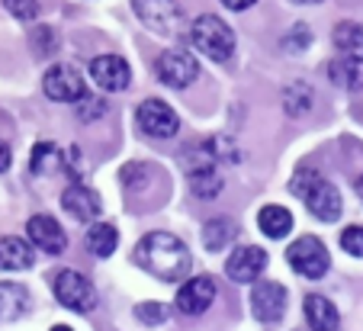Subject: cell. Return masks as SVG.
<instances>
[{
	"instance_id": "1",
	"label": "cell",
	"mask_w": 363,
	"mask_h": 331,
	"mask_svg": "<svg viewBox=\"0 0 363 331\" xmlns=\"http://www.w3.org/2000/svg\"><path fill=\"white\" fill-rule=\"evenodd\" d=\"M135 264L145 270V274L158 276V280L177 283V280H184V276L190 274L193 257H190L186 245L180 242L177 235L151 232L135 245Z\"/></svg>"
},
{
	"instance_id": "2",
	"label": "cell",
	"mask_w": 363,
	"mask_h": 331,
	"mask_svg": "<svg viewBox=\"0 0 363 331\" xmlns=\"http://www.w3.org/2000/svg\"><path fill=\"white\" fill-rule=\"evenodd\" d=\"M293 193L302 196L306 209L315 219L322 222H337L341 215V193H337V186L331 180H325L322 174H299L293 180Z\"/></svg>"
},
{
	"instance_id": "3",
	"label": "cell",
	"mask_w": 363,
	"mask_h": 331,
	"mask_svg": "<svg viewBox=\"0 0 363 331\" xmlns=\"http://www.w3.org/2000/svg\"><path fill=\"white\" fill-rule=\"evenodd\" d=\"M190 35H193V45H196L206 58H213V62H228V58H232L235 33L225 20H219V16H213V13L199 16V20L193 23Z\"/></svg>"
},
{
	"instance_id": "4",
	"label": "cell",
	"mask_w": 363,
	"mask_h": 331,
	"mask_svg": "<svg viewBox=\"0 0 363 331\" xmlns=\"http://www.w3.org/2000/svg\"><path fill=\"white\" fill-rule=\"evenodd\" d=\"M52 290H55L58 303L71 312H90L96 305L94 283L84 274H77V270H58V274H52Z\"/></svg>"
},
{
	"instance_id": "5",
	"label": "cell",
	"mask_w": 363,
	"mask_h": 331,
	"mask_svg": "<svg viewBox=\"0 0 363 331\" xmlns=\"http://www.w3.org/2000/svg\"><path fill=\"white\" fill-rule=\"evenodd\" d=\"M286 261H289V267H293L299 276H306V280H322L331 267L328 251H325V245L318 242L315 235H306V238L289 245Z\"/></svg>"
},
{
	"instance_id": "6",
	"label": "cell",
	"mask_w": 363,
	"mask_h": 331,
	"mask_svg": "<svg viewBox=\"0 0 363 331\" xmlns=\"http://www.w3.org/2000/svg\"><path fill=\"white\" fill-rule=\"evenodd\" d=\"M42 87H45L48 100H58V103H77L81 97H87V84H84L81 71L71 64H52L45 71Z\"/></svg>"
},
{
	"instance_id": "7",
	"label": "cell",
	"mask_w": 363,
	"mask_h": 331,
	"mask_svg": "<svg viewBox=\"0 0 363 331\" xmlns=\"http://www.w3.org/2000/svg\"><path fill=\"white\" fill-rule=\"evenodd\" d=\"M135 123L148 138H171L180 129V116L164 100H145L135 113Z\"/></svg>"
},
{
	"instance_id": "8",
	"label": "cell",
	"mask_w": 363,
	"mask_h": 331,
	"mask_svg": "<svg viewBox=\"0 0 363 331\" xmlns=\"http://www.w3.org/2000/svg\"><path fill=\"white\" fill-rule=\"evenodd\" d=\"M196 74H199L196 58H193L190 52H184V49H171V52H164V55L158 58V77L174 90L190 87V84L196 81Z\"/></svg>"
},
{
	"instance_id": "9",
	"label": "cell",
	"mask_w": 363,
	"mask_h": 331,
	"mask_svg": "<svg viewBox=\"0 0 363 331\" xmlns=\"http://www.w3.org/2000/svg\"><path fill=\"white\" fill-rule=\"evenodd\" d=\"M251 309L261 322H280L286 312V286L274 280H261L251 290Z\"/></svg>"
},
{
	"instance_id": "10",
	"label": "cell",
	"mask_w": 363,
	"mask_h": 331,
	"mask_svg": "<svg viewBox=\"0 0 363 331\" xmlns=\"http://www.w3.org/2000/svg\"><path fill=\"white\" fill-rule=\"evenodd\" d=\"M90 77H94V84L100 90H125L132 81V71L129 64H125V58L119 55H100L90 62Z\"/></svg>"
},
{
	"instance_id": "11",
	"label": "cell",
	"mask_w": 363,
	"mask_h": 331,
	"mask_svg": "<svg viewBox=\"0 0 363 331\" xmlns=\"http://www.w3.org/2000/svg\"><path fill=\"white\" fill-rule=\"evenodd\" d=\"M213 299H216L213 276H193V280H186L184 286H180L177 309L184 312V315H203V312L213 305Z\"/></svg>"
},
{
	"instance_id": "12",
	"label": "cell",
	"mask_w": 363,
	"mask_h": 331,
	"mask_svg": "<svg viewBox=\"0 0 363 331\" xmlns=\"http://www.w3.org/2000/svg\"><path fill=\"white\" fill-rule=\"evenodd\" d=\"M26 232H29V242H33L39 251L65 254V248H68V235H65V228L58 225L52 215H33Z\"/></svg>"
},
{
	"instance_id": "13",
	"label": "cell",
	"mask_w": 363,
	"mask_h": 331,
	"mask_svg": "<svg viewBox=\"0 0 363 331\" xmlns=\"http://www.w3.org/2000/svg\"><path fill=\"white\" fill-rule=\"evenodd\" d=\"M267 267V251L264 248H238L225 261V274L232 283H254Z\"/></svg>"
},
{
	"instance_id": "14",
	"label": "cell",
	"mask_w": 363,
	"mask_h": 331,
	"mask_svg": "<svg viewBox=\"0 0 363 331\" xmlns=\"http://www.w3.org/2000/svg\"><path fill=\"white\" fill-rule=\"evenodd\" d=\"M62 206H65V213H68L71 219H77V222H94L96 215L103 213L100 196H96L90 186H84V184H71L68 190H65Z\"/></svg>"
},
{
	"instance_id": "15",
	"label": "cell",
	"mask_w": 363,
	"mask_h": 331,
	"mask_svg": "<svg viewBox=\"0 0 363 331\" xmlns=\"http://www.w3.org/2000/svg\"><path fill=\"white\" fill-rule=\"evenodd\" d=\"M138 10V16L145 20V26L155 33H174L180 20V10L174 7L171 0H132Z\"/></svg>"
},
{
	"instance_id": "16",
	"label": "cell",
	"mask_w": 363,
	"mask_h": 331,
	"mask_svg": "<svg viewBox=\"0 0 363 331\" xmlns=\"http://www.w3.org/2000/svg\"><path fill=\"white\" fill-rule=\"evenodd\" d=\"M190 186H193V193L203 196V200H209V196H216L222 190V177H219V171H216V164H213L209 148H203V164L190 167Z\"/></svg>"
},
{
	"instance_id": "17",
	"label": "cell",
	"mask_w": 363,
	"mask_h": 331,
	"mask_svg": "<svg viewBox=\"0 0 363 331\" xmlns=\"http://www.w3.org/2000/svg\"><path fill=\"white\" fill-rule=\"evenodd\" d=\"M29 312V293L16 283H0V322H16Z\"/></svg>"
},
{
	"instance_id": "18",
	"label": "cell",
	"mask_w": 363,
	"mask_h": 331,
	"mask_svg": "<svg viewBox=\"0 0 363 331\" xmlns=\"http://www.w3.org/2000/svg\"><path fill=\"white\" fill-rule=\"evenodd\" d=\"M84 245H87L90 254L110 257L113 251H116V245H119L116 225H110V222H96V219H94V225H90V232H87V238H84Z\"/></svg>"
},
{
	"instance_id": "19",
	"label": "cell",
	"mask_w": 363,
	"mask_h": 331,
	"mask_svg": "<svg viewBox=\"0 0 363 331\" xmlns=\"http://www.w3.org/2000/svg\"><path fill=\"white\" fill-rule=\"evenodd\" d=\"M306 318L312 331H335L337 328V309L325 296H306Z\"/></svg>"
},
{
	"instance_id": "20",
	"label": "cell",
	"mask_w": 363,
	"mask_h": 331,
	"mask_svg": "<svg viewBox=\"0 0 363 331\" xmlns=\"http://www.w3.org/2000/svg\"><path fill=\"white\" fill-rule=\"evenodd\" d=\"M33 267V251L23 238H4L0 242V270H29Z\"/></svg>"
},
{
	"instance_id": "21",
	"label": "cell",
	"mask_w": 363,
	"mask_h": 331,
	"mask_svg": "<svg viewBox=\"0 0 363 331\" xmlns=\"http://www.w3.org/2000/svg\"><path fill=\"white\" fill-rule=\"evenodd\" d=\"M257 225L267 238H286L289 228H293V215L283 206H264L261 215H257Z\"/></svg>"
},
{
	"instance_id": "22",
	"label": "cell",
	"mask_w": 363,
	"mask_h": 331,
	"mask_svg": "<svg viewBox=\"0 0 363 331\" xmlns=\"http://www.w3.org/2000/svg\"><path fill=\"white\" fill-rule=\"evenodd\" d=\"M335 45L344 58L363 62V26H357V23H341V26L335 29Z\"/></svg>"
},
{
	"instance_id": "23",
	"label": "cell",
	"mask_w": 363,
	"mask_h": 331,
	"mask_svg": "<svg viewBox=\"0 0 363 331\" xmlns=\"http://www.w3.org/2000/svg\"><path fill=\"white\" fill-rule=\"evenodd\" d=\"M235 235H238L235 222H228V219H213V222H206V228H203V245H206L209 251H225L228 245L235 242Z\"/></svg>"
},
{
	"instance_id": "24",
	"label": "cell",
	"mask_w": 363,
	"mask_h": 331,
	"mask_svg": "<svg viewBox=\"0 0 363 331\" xmlns=\"http://www.w3.org/2000/svg\"><path fill=\"white\" fill-rule=\"evenodd\" d=\"M328 74L331 81L337 84V87H347V90H357L360 87V62H354V58H341V62H331L328 64Z\"/></svg>"
},
{
	"instance_id": "25",
	"label": "cell",
	"mask_w": 363,
	"mask_h": 331,
	"mask_svg": "<svg viewBox=\"0 0 363 331\" xmlns=\"http://www.w3.org/2000/svg\"><path fill=\"white\" fill-rule=\"evenodd\" d=\"M62 167V155H58L55 145H48V142H39L33 152V171L35 174H52Z\"/></svg>"
},
{
	"instance_id": "26",
	"label": "cell",
	"mask_w": 363,
	"mask_h": 331,
	"mask_svg": "<svg viewBox=\"0 0 363 331\" xmlns=\"http://www.w3.org/2000/svg\"><path fill=\"white\" fill-rule=\"evenodd\" d=\"M308 106H312V90H308L306 84H293V87H286V113L302 116Z\"/></svg>"
},
{
	"instance_id": "27",
	"label": "cell",
	"mask_w": 363,
	"mask_h": 331,
	"mask_svg": "<svg viewBox=\"0 0 363 331\" xmlns=\"http://www.w3.org/2000/svg\"><path fill=\"white\" fill-rule=\"evenodd\" d=\"M341 248L354 257H363V225H350L341 232Z\"/></svg>"
},
{
	"instance_id": "28",
	"label": "cell",
	"mask_w": 363,
	"mask_h": 331,
	"mask_svg": "<svg viewBox=\"0 0 363 331\" xmlns=\"http://www.w3.org/2000/svg\"><path fill=\"white\" fill-rule=\"evenodd\" d=\"M4 7L23 23H29V20L39 16V4H35V0H4Z\"/></svg>"
},
{
	"instance_id": "29",
	"label": "cell",
	"mask_w": 363,
	"mask_h": 331,
	"mask_svg": "<svg viewBox=\"0 0 363 331\" xmlns=\"http://www.w3.org/2000/svg\"><path fill=\"white\" fill-rule=\"evenodd\" d=\"M135 315L142 318L145 325H161V322H167V309L161 303H142L135 309Z\"/></svg>"
},
{
	"instance_id": "30",
	"label": "cell",
	"mask_w": 363,
	"mask_h": 331,
	"mask_svg": "<svg viewBox=\"0 0 363 331\" xmlns=\"http://www.w3.org/2000/svg\"><path fill=\"white\" fill-rule=\"evenodd\" d=\"M289 45V49L293 52H302L308 45V42H312V33H308V26L306 23H296L293 26V33H286V39H283Z\"/></svg>"
},
{
	"instance_id": "31",
	"label": "cell",
	"mask_w": 363,
	"mask_h": 331,
	"mask_svg": "<svg viewBox=\"0 0 363 331\" xmlns=\"http://www.w3.org/2000/svg\"><path fill=\"white\" fill-rule=\"evenodd\" d=\"M10 161H13V155H10V148L4 145V142H0V174L10 167Z\"/></svg>"
},
{
	"instance_id": "32",
	"label": "cell",
	"mask_w": 363,
	"mask_h": 331,
	"mask_svg": "<svg viewBox=\"0 0 363 331\" xmlns=\"http://www.w3.org/2000/svg\"><path fill=\"white\" fill-rule=\"evenodd\" d=\"M222 4H225L228 10H247L254 4V0H222Z\"/></svg>"
},
{
	"instance_id": "33",
	"label": "cell",
	"mask_w": 363,
	"mask_h": 331,
	"mask_svg": "<svg viewBox=\"0 0 363 331\" xmlns=\"http://www.w3.org/2000/svg\"><path fill=\"white\" fill-rule=\"evenodd\" d=\"M357 193H360V200H363V174L357 177Z\"/></svg>"
},
{
	"instance_id": "34",
	"label": "cell",
	"mask_w": 363,
	"mask_h": 331,
	"mask_svg": "<svg viewBox=\"0 0 363 331\" xmlns=\"http://www.w3.org/2000/svg\"><path fill=\"white\" fill-rule=\"evenodd\" d=\"M52 331H74V328H68V325H55Z\"/></svg>"
},
{
	"instance_id": "35",
	"label": "cell",
	"mask_w": 363,
	"mask_h": 331,
	"mask_svg": "<svg viewBox=\"0 0 363 331\" xmlns=\"http://www.w3.org/2000/svg\"><path fill=\"white\" fill-rule=\"evenodd\" d=\"M293 4H318V0H293Z\"/></svg>"
}]
</instances>
